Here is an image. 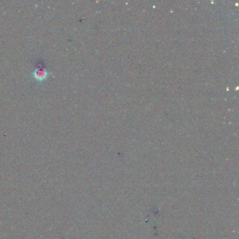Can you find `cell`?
<instances>
[{"instance_id":"1","label":"cell","mask_w":239,"mask_h":239,"mask_svg":"<svg viewBox=\"0 0 239 239\" xmlns=\"http://www.w3.org/2000/svg\"><path fill=\"white\" fill-rule=\"evenodd\" d=\"M50 73L44 69H36L32 72L33 78L39 82H43L48 79L49 77Z\"/></svg>"}]
</instances>
